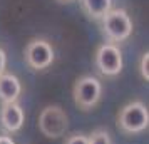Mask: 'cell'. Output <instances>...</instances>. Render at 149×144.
<instances>
[{
	"label": "cell",
	"mask_w": 149,
	"mask_h": 144,
	"mask_svg": "<svg viewBox=\"0 0 149 144\" xmlns=\"http://www.w3.org/2000/svg\"><path fill=\"white\" fill-rule=\"evenodd\" d=\"M102 34L106 35L109 44L126 40L132 32V20L124 8H111L101 19Z\"/></svg>",
	"instance_id": "obj_2"
},
{
	"label": "cell",
	"mask_w": 149,
	"mask_h": 144,
	"mask_svg": "<svg viewBox=\"0 0 149 144\" xmlns=\"http://www.w3.org/2000/svg\"><path fill=\"white\" fill-rule=\"evenodd\" d=\"M94 64L102 76L114 77L122 70V54L116 44H102L97 47Z\"/></svg>",
	"instance_id": "obj_5"
},
{
	"label": "cell",
	"mask_w": 149,
	"mask_h": 144,
	"mask_svg": "<svg viewBox=\"0 0 149 144\" xmlns=\"http://www.w3.org/2000/svg\"><path fill=\"white\" fill-rule=\"evenodd\" d=\"M25 121V114L24 109L20 107L19 102H8V104H2L0 109V126L2 129L5 131L7 134H14L19 132L24 126Z\"/></svg>",
	"instance_id": "obj_7"
},
{
	"label": "cell",
	"mask_w": 149,
	"mask_h": 144,
	"mask_svg": "<svg viewBox=\"0 0 149 144\" xmlns=\"http://www.w3.org/2000/svg\"><path fill=\"white\" fill-rule=\"evenodd\" d=\"M55 59L54 49L44 39H34L27 44L25 47V62L29 67L35 70H44L47 69Z\"/></svg>",
	"instance_id": "obj_6"
},
{
	"label": "cell",
	"mask_w": 149,
	"mask_h": 144,
	"mask_svg": "<svg viewBox=\"0 0 149 144\" xmlns=\"http://www.w3.org/2000/svg\"><path fill=\"white\" fill-rule=\"evenodd\" d=\"M69 127V119L61 106H47L39 116V129L47 137H61Z\"/></svg>",
	"instance_id": "obj_4"
},
{
	"label": "cell",
	"mask_w": 149,
	"mask_h": 144,
	"mask_svg": "<svg viewBox=\"0 0 149 144\" xmlns=\"http://www.w3.org/2000/svg\"><path fill=\"white\" fill-rule=\"evenodd\" d=\"M62 2H67V0H62Z\"/></svg>",
	"instance_id": "obj_15"
},
{
	"label": "cell",
	"mask_w": 149,
	"mask_h": 144,
	"mask_svg": "<svg viewBox=\"0 0 149 144\" xmlns=\"http://www.w3.org/2000/svg\"><path fill=\"white\" fill-rule=\"evenodd\" d=\"M22 92V84L19 77L14 74H2L0 76V101L2 104L17 102Z\"/></svg>",
	"instance_id": "obj_8"
},
{
	"label": "cell",
	"mask_w": 149,
	"mask_h": 144,
	"mask_svg": "<svg viewBox=\"0 0 149 144\" xmlns=\"http://www.w3.org/2000/svg\"><path fill=\"white\" fill-rule=\"evenodd\" d=\"M64 144H89V139L82 132H74V134H70V136L65 137Z\"/></svg>",
	"instance_id": "obj_11"
},
{
	"label": "cell",
	"mask_w": 149,
	"mask_h": 144,
	"mask_svg": "<svg viewBox=\"0 0 149 144\" xmlns=\"http://www.w3.org/2000/svg\"><path fill=\"white\" fill-rule=\"evenodd\" d=\"M5 67H7V54L3 49H0V76L5 74Z\"/></svg>",
	"instance_id": "obj_13"
},
{
	"label": "cell",
	"mask_w": 149,
	"mask_h": 144,
	"mask_svg": "<svg viewBox=\"0 0 149 144\" xmlns=\"http://www.w3.org/2000/svg\"><path fill=\"white\" fill-rule=\"evenodd\" d=\"M141 76L146 81L149 79V54L148 52L142 54V57H141Z\"/></svg>",
	"instance_id": "obj_12"
},
{
	"label": "cell",
	"mask_w": 149,
	"mask_h": 144,
	"mask_svg": "<svg viewBox=\"0 0 149 144\" xmlns=\"http://www.w3.org/2000/svg\"><path fill=\"white\" fill-rule=\"evenodd\" d=\"M84 12L95 20H101L112 8V0H81Z\"/></svg>",
	"instance_id": "obj_9"
},
{
	"label": "cell",
	"mask_w": 149,
	"mask_h": 144,
	"mask_svg": "<svg viewBox=\"0 0 149 144\" xmlns=\"http://www.w3.org/2000/svg\"><path fill=\"white\" fill-rule=\"evenodd\" d=\"M89 144H112L111 134L106 129H95L91 136H87Z\"/></svg>",
	"instance_id": "obj_10"
},
{
	"label": "cell",
	"mask_w": 149,
	"mask_h": 144,
	"mask_svg": "<svg viewBox=\"0 0 149 144\" xmlns=\"http://www.w3.org/2000/svg\"><path fill=\"white\" fill-rule=\"evenodd\" d=\"M0 144H15V141L10 136H7V134H2L0 136Z\"/></svg>",
	"instance_id": "obj_14"
},
{
	"label": "cell",
	"mask_w": 149,
	"mask_h": 144,
	"mask_svg": "<svg viewBox=\"0 0 149 144\" xmlns=\"http://www.w3.org/2000/svg\"><path fill=\"white\" fill-rule=\"evenodd\" d=\"M72 96H74V102L77 107H81L82 111L92 109L101 101V96H102L101 81L94 76L79 77L74 84Z\"/></svg>",
	"instance_id": "obj_3"
},
{
	"label": "cell",
	"mask_w": 149,
	"mask_h": 144,
	"mask_svg": "<svg viewBox=\"0 0 149 144\" xmlns=\"http://www.w3.org/2000/svg\"><path fill=\"white\" fill-rule=\"evenodd\" d=\"M149 126V111L141 101L126 104L117 114V127L124 134H139Z\"/></svg>",
	"instance_id": "obj_1"
}]
</instances>
